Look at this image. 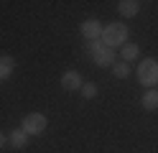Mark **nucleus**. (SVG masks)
<instances>
[{
	"instance_id": "11",
	"label": "nucleus",
	"mask_w": 158,
	"mask_h": 153,
	"mask_svg": "<svg viewBox=\"0 0 158 153\" xmlns=\"http://www.w3.org/2000/svg\"><path fill=\"white\" fill-rule=\"evenodd\" d=\"M138 54H140V49H138L135 44H125V46L120 49V56H123V61H125V64L135 61V59H138Z\"/></svg>"
},
{
	"instance_id": "12",
	"label": "nucleus",
	"mask_w": 158,
	"mask_h": 153,
	"mask_svg": "<svg viewBox=\"0 0 158 153\" xmlns=\"http://www.w3.org/2000/svg\"><path fill=\"white\" fill-rule=\"evenodd\" d=\"M110 69H112V77H117V79H127L130 77V66H127L125 61H115Z\"/></svg>"
},
{
	"instance_id": "10",
	"label": "nucleus",
	"mask_w": 158,
	"mask_h": 153,
	"mask_svg": "<svg viewBox=\"0 0 158 153\" xmlns=\"http://www.w3.org/2000/svg\"><path fill=\"white\" fill-rule=\"evenodd\" d=\"M13 69H15V59L3 54V56H0V79H8L13 74Z\"/></svg>"
},
{
	"instance_id": "1",
	"label": "nucleus",
	"mask_w": 158,
	"mask_h": 153,
	"mask_svg": "<svg viewBox=\"0 0 158 153\" xmlns=\"http://www.w3.org/2000/svg\"><path fill=\"white\" fill-rule=\"evenodd\" d=\"M100 41L105 46H110V49H117V46L123 49L127 44V26L120 23V20H117V23H107L102 28V38Z\"/></svg>"
},
{
	"instance_id": "8",
	"label": "nucleus",
	"mask_w": 158,
	"mask_h": 153,
	"mask_svg": "<svg viewBox=\"0 0 158 153\" xmlns=\"http://www.w3.org/2000/svg\"><path fill=\"white\" fill-rule=\"evenodd\" d=\"M8 143H10L15 151H23L28 146V135H26L21 128H15V130H10V135H8Z\"/></svg>"
},
{
	"instance_id": "13",
	"label": "nucleus",
	"mask_w": 158,
	"mask_h": 153,
	"mask_svg": "<svg viewBox=\"0 0 158 153\" xmlns=\"http://www.w3.org/2000/svg\"><path fill=\"white\" fill-rule=\"evenodd\" d=\"M79 92H82L84 100H94V97H97V84H94V82H84Z\"/></svg>"
},
{
	"instance_id": "7",
	"label": "nucleus",
	"mask_w": 158,
	"mask_h": 153,
	"mask_svg": "<svg viewBox=\"0 0 158 153\" xmlns=\"http://www.w3.org/2000/svg\"><path fill=\"white\" fill-rule=\"evenodd\" d=\"M117 10H120L123 18H135L140 13V3H138V0H120V3H117Z\"/></svg>"
},
{
	"instance_id": "15",
	"label": "nucleus",
	"mask_w": 158,
	"mask_h": 153,
	"mask_svg": "<svg viewBox=\"0 0 158 153\" xmlns=\"http://www.w3.org/2000/svg\"><path fill=\"white\" fill-rule=\"evenodd\" d=\"M156 87H158V84H156Z\"/></svg>"
},
{
	"instance_id": "4",
	"label": "nucleus",
	"mask_w": 158,
	"mask_h": 153,
	"mask_svg": "<svg viewBox=\"0 0 158 153\" xmlns=\"http://www.w3.org/2000/svg\"><path fill=\"white\" fill-rule=\"evenodd\" d=\"M48 128V120L44 112H28V115L21 120V130L26 135H41V133Z\"/></svg>"
},
{
	"instance_id": "3",
	"label": "nucleus",
	"mask_w": 158,
	"mask_h": 153,
	"mask_svg": "<svg viewBox=\"0 0 158 153\" xmlns=\"http://www.w3.org/2000/svg\"><path fill=\"white\" fill-rule=\"evenodd\" d=\"M87 51H89V56H92V61L97 66H112L115 64V49L105 46L102 41H89Z\"/></svg>"
},
{
	"instance_id": "9",
	"label": "nucleus",
	"mask_w": 158,
	"mask_h": 153,
	"mask_svg": "<svg viewBox=\"0 0 158 153\" xmlns=\"http://www.w3.org/2000/svg\"><path fill=\"white\" fill-rule=\"evenodd\" d=\"M140 107H143V110H148V112L158 110V89H148V92H145L143 100H140Z\"/></svg>"
},
{
	"instance_id": "14",
	"label": "nucleus",
	"mask_w": 158,
	"mask_h": 153,
	"mask_svg": "<svg viewBox=\"0 0 158 153\" xmlns=\"http://www.w3.org/2000/svg\"><path fill=\"white\" fill-rule=\"evenodd\" d=\"M5 143H8V135H3V133H0V148H3Z\"/></svg>"
},
{
	"instance_id": "2",
	"label": "nucleus",
	"mask_w": 158,
	"mask_h": 153,
	"mask_svg": "<svg viewBox=\"0 0 158 153\" xmlns=\"http://www.w3.org/2000/svg\"><path fill=\"white\" fill-rule=\"evenodd\" d=\"M138 82L143 87H151V89L158 84V59L148 56V59H143L138 64Z\"/></svg>"
},
{
	"instance_id": "6",
	"label": "nucleus",
	"mask_w": 158,
	"mask_h": 153,
	"mask_svg": "<svg viewBox=\"0 0 158 153\" xmlns=\"http://www.w3.org/2000/svg\"><path fill=\"white\" fill-rule=\"evenodd\" d=\"M82 84H84V79H82V74H79V71L69 69V71H64V74H61V87H64L66 92L82 89Z\"/></svg>"
},
{
	"instance_id": "5",
	"label": "nucleus",
	"mask_w": 158,
	"mask_h": 153,
	"mask_svg": "<svg viewBox=\"0 0 158 153\" xmlns=\"http://www.w3.org/2000/svg\"><path fill=\"white\" fill-rule=\"evenodd\" d=\"M102 23H100V18H87L84 23H82V36L87 41H100L102 38Z\"/></svg>"
}]
</instances>
